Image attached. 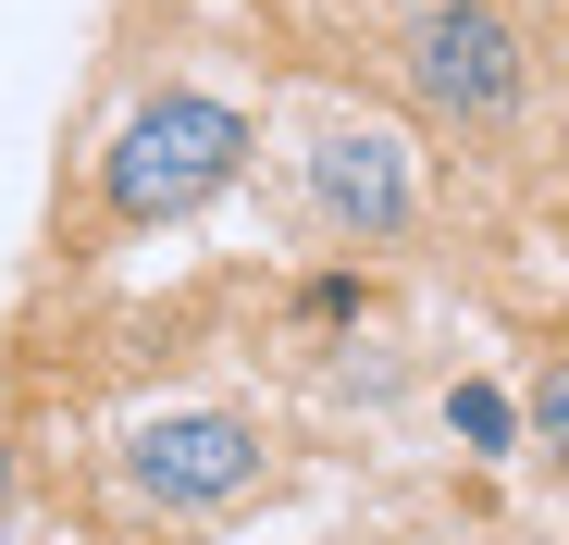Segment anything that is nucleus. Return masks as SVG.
<instances>
[{
	"mask_svg": "<svg viewBox=\"0 0 569 545\" xmlns=\"http://www.w3.org/2000/svg\"><path fill=\"white\" fill-rule=\"evenodd\" d=\"M236 161H248V112L199 100V87H161V100H137L124 137L100 149V199H112V224H186L199 199L236 187Z\"/></svg>",
	"mask_w": 569,
	"mask_h": 545,
	"instance_id": "nucleus-1",
	"label": "nucleus"
},
{
	"mask_svg": "<svg viewBox=\"0 0 569 545\" xmlns=\"http://www.w3.org/2000/svg\"><path fill=\"white\" fill-rule=\"evenodd\" d=\"M520 422H532V434L557 446V459H569V359H557V373H545V385L520 397Z\"/></svg>",
	"mask_w": 569,
	"mask_h": 545,
	"instance_id": "nucleus-6",
	"label": "nucleus"
},
{
	"mask_svg": "<svg viewBox=\"0 0 569 545\" xmlns=\"http://www.w3.org/2000/svg\"><path fill=\"white\" fill-rule=\"evenodd\" d=\"M520 26L496 13V0H421L409 13V100L446 112V125H508L520 112Z\"/></svg>",
	"mask_w": 569,
	"mask_h": 545,
	"instance_id": "nucleus-2",
	"label": "nucleus"
},
{
	"mask_svg": "<svg viewBox=\"0 0 569 545\" xmlns=\"http://www.w3.org/2000/svg\"><path fill=\"white\" fill-rule=\"evenodd\" d=\"M446 422H458V446H483V459H496V446L520 434V409H508L496 385H458V397H446Z\"/></svg>",
	"mask_w": 569,
	"mask_h": 545,
	"instance_id": "nucleus-5",
	"label": "nucleus"
},
{
	"mask_svg": "<svg viewBox=\"0 0 569 545\" xmlns=\"http://www.w3.org/2000/svg\"><path fill=\"white\" fill-rule=\"evenodd\" d=\"M124 484L149 508H223L260 484V422L248 409H161L124 434Z\"/></svg>",
	"mask_w": 569,
	"mask_h": 545,
	"instance_id": "nucleus-3",
	"label": "nucleus"
},
{
	"mask_svg": "<svg viewBox=\"0 0 569 545\" xmlns=\"http://www.w3.org/2000/svg\"><path fill=\"white\" fill-rule=\"evenodd\" d=\"M310 211H322L335 236H409L421 187H409L397 125H322V137H310Z\"/></svg>",
	"mask_w": 569,
	"mask_h": 545,
	"instance_id": "nucleus-4",
	"label": "nucleus"
}]
</instances>
